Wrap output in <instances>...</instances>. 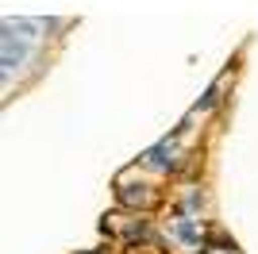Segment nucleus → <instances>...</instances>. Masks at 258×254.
Segmentation results:
<instances>
[{"mask_svg": "<svg viewBox=\"0 0 258 254\" xmlns=\"http://www.w3.org/2000/svg\"><path fill=\"white\" fill-rule=\"evenodd\" d=\"M143 166H147V169H158V173H170V169L181 166V147L170 143V139H162L158 147H151L147 154H143Z\"/></svg>", "mask_w": 258, "mask_h": 254, "instance_id": "nucleus-1", "label": "nucleus"}, {"mask_svg": "<svg viewBox=\"0 0 258 254\" xmlns=\"http://www.w3.org/2000/svg\"><path fill=\"white\" fill-rule=\"evenodd\" d=\"M116 197H119V204H127V208H151V204L158 201V193H154L147 181H127V177H119Z\"/></svg>", "mask_w": 258, "mask_h": 254, "instance_id": "nucleus-2", "label": "nucleus"}, {"mask_svg": "<svg viewBox=\"0 0 258 254\" xmlns=\"http://www.w3.org/2000/svg\"><path fill=\"white\" fill-rule=\"evenodd\" d=\"M170 239L173 243H181V246H201V220H193V216H177V220H170Z\"/></svg>", "mask_w": 258, "mask_h": 254, "instance_id": "nucleus-3", "label": "nucleus"}, {"mask_svg": "<svg viewBox=\"0 0 258 254\" xmlns=\"http://www.w3.org/2000/svg\"><path fill=\"white\" fill-rule=\"evenodd\" d=\"M81 254H100V250H81Z\"/></svg>", "mask_w": 258, "mask_h": 254, "instance_id": "nucleus-4", "label": "nucleus"}]
</instances>
